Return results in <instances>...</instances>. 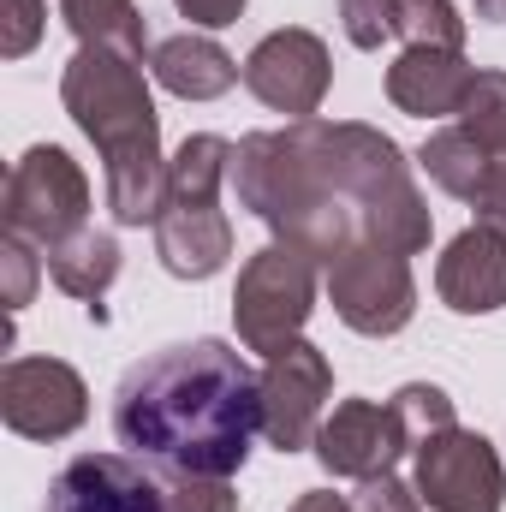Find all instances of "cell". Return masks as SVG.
Returning <instances> with one entry per match:
<instances>
[{"label": "cell", "instance_id": "19", "mask_svg": "<svg viewBox=\"0 0 506 512\" xmlns=\"http://www.w3.org/2000/svg\"><path fill=\"white\" fill-rule=\"evenodd\" d=\"M60 18L78 36V48H126L137 60L149 48V24L137 0H60Z\"/></svg>", "mask_w": 506, "mask_h": 512}, {"label": "cell", "instance_id": "5", "mask_svg": "<svg viewBox=\"0 0 506 512\" xmlns=\"http://www.w3.org/2000/svg\"><path fill=\"white\" fill-rule=\"evenodd\" d=\"M316 286H322V262L286 239L262 245V251L239 268V286H233V328H239V346L274 358L280 346L304 340V322L316 310Z\"/></svg>", "mask_w": 506, "mask_h": 512}, {"label": "cell", "instance_id": "18", "mask_svg": "<svg viewBox=\"0 0 506 512\" xmlns=\"http://www.w3.org/2000/svg\"><path fill=\"white\" fill-rule=\"evenodd\" d=\"M417 167L447 191V197H459V203H477V191L489 185V149L471 137L465 126H441L429 131V143L417 149Z\"/></svg>", "mask_w": 506, "mask_h": 512}, {"label": "cell", "instance_id": "10", "mask_svg": "<svg viewBox=\"0 0 506 512\" xmlns=\"http://www.w3.org/2000/svg\"><path fill=\"white\" fill-rule=\"evenodd\" d=\"M262 441L280 447V453H304L316 447V429H322V405L334 393V364L328 352H316L310 340H292L280 346L268 364H262Z\"/></svg>", "mask_w": 506, "mask_h": 512}, {"label": "cell", "instance_id": "3", "mask_svg": "<svg viewBox=\"0 0 506 512\" xmlns=\"http://www.w3.org/2000/svg\"><path fill=\"white\" fill-rule=\"evenodd\" d=\"M60 102L72 126L102 149L114 221L155 227L167 203V155H161V120L149 102L143 60L126 48H78L60 72Z\"/></svg>", "mask_w": 506, "mask_h": 512}, {"label": "cell", "instance_id": "12", "mask_svg": "<svg viewBox=\"0 0 506 512\" xmlns=\"http://www.w3.org/2000/svg\"><path fill=\"white\" fill-rule=\"evenodd\" d=\"M328 84H334L328 42L316 30H298V24L262 36L251 48V60H245V90H251L262 108L292 114V120H316Z\"/></svg>", "mask_w": 506, "mask_h": 512}, {"label": "cell", "instance_id": "20", "mask_svg": "<svg viewBox=\"0 0 506 512\" xmlns=\"http://www.w3.org/2000/svg\"><path fill=\"white\" fill-rule=\"evenodd\" d=\"M387 18H393V36L405 48H453V54H465V18H459L453 0H393Z\"/></svg>", "mask_w": 506, "mask_h": 512}, {"label": "cell", "instance_id": "7", "mask_svg": "<svg viewBox=\"0 0 506 512\" xmlns=\"http://www.w3.org/2000/svg\"><path fill=\"white\" fill-rule=\"evenodd\" d=\"M322 280H328L334 316H340L352 334H364V340H387V334H399V328L417 316L411 262L399 251H387V245H376V239L346 245V251L322 268Z\"/></svg>", "mask_w": 506, "mask_h": 512}, {"label": "cell", "instance_id": "28", "mask_svg": "<svg viewBox=\"0 0 506 512\" xmlns=\"http://www.w3.org/2000/svg\"><path fill=\"white\" fill-rule=\"evenodd\" d=\"M286 512H352V507H346L340 495H328V489H310V495H298Z\"/></svg>", "mask_w": 506, "mask_h": 512}, {"label": "cell", "instance_id": "15", "mask_svg": "<svg viewBox=\"0 0 506 512\" xmlns=\"http://www.w3.org/2000/svg\"><path fill=\"white\" fill-rule=\"evenodd\" d=\"M477 84V66L453 48H405L393 66H387V102L411 120H447L465 108Z\"/></svg>", "mask_w": 506, "mask_h": 512}, {"label": "cell", "instance_id": "27", "mask_svg": "<svg viewBox=\"0 0 506 512\" xmlns=\"http://www.w3.org/2000/svg\"><path fill=\"white\" fill-rule=\"evenodd\" d=\"M179 18H191V30H227L245 18V0H173Z\"/></svg>", "mask_w": 506, "mask_h": 512}, {"label": "cell", "instance_id": "6", "mask_svg": "<svg viewBox=\"0 0 506 512\" xmlns=\"http://www.w3.org/2000/svg\"><path fill=\"white\" fill-rule=\"evenodd\" d=\"M0 221H6L12 239H24V245H36V251L66 245L72 233L90 227V179H84V167H78L60 143L24 149L18 167H12V179H6Z\"/></svg>", "mask_w": 506, "mask_h": 512}, {"label": "cell", "instance_id": "14", "mask_svg": "<svg viewBox=\"0 0 506 512\" xmlns=\"http://www.w3.org/2000/svg\"><path fill=\"white\" fill-rule=\"evenodd\" d=\"M435 292L459 316H495L506 304V233L471 221L435 262Z\"/></svg>", "mask_w": 506, "mask_h": 512}, {"label": "cell", "instance_id": "21", "mask_svg": "<svg viewBox=\"0 0 506 512\" xmlns=\"http://www.w3.org/2000/svg\"><path fill=\"white\" fill-rule=\"evenodd\" d=\"M459 126L489 149V161H495L489 179L506 173V72H477V84H471V96L459 108Z\"/></svg>", "mask_w": 506, "mask_h": 512}, {"label": "cell", "instance_id": "16", "mask_svg": "<svg viewBox=\"0 0 506 512\" xmlns=\"http://www.w3.org/2000/svg\"><path fill=\"white\" fill-rule=\"evenodd\" d=\"M149 72H155V84H161L167 96H179V102H215V96H227V90L245 78V66H239L215 36H197V30L155 42V48H149Z\"/></svg>", "mask_w": 506, "mask_h": 512}, {"label": "cell", "instance_id": "24", "mask_svg": "<svg viewBox=\"0 0 506 512\" xmlns=\"http://www.w3.org/2000/svg\"><path fill=\"white\" fill-rule=\"evenodd\" d=\"M0 274H6V310L18 316L24 304H30V292H36V256H30V245L24 239H0Z\"/></svg>", "mask_w": 506, "mask_h": 512}, {"label": "cell", "instance_id": "1", "mask_svg": "<svg viewBox=\"0 0 506 512\" xmlns=\"http://www.w3.org/2000/svg\"><path fill=\"white\" fill-rule=\"evenodd\" d=\"M239 209L310 251L322 268L346 245L376 239L399 256L429 251L435 215L411 179L405 149L364 120H292L280 131H251L233 149Z\"/></svg>", "mask_w": 506, "mask_h": 512}, {"label": "cell", "instance_id": "13", "mask_svg": "<svg viewBox=\"0 0 506 512\" xmlns=\"http://www.w3.org/2000/svg\"><path fill=\"white\" fill-rule=\"evenodd\" d=\"M399 453H411L405 423L393 405H376V399H340L316 429V459L328 477L370 483V477H387L399 465Z\"/></svg>", "mask_w": 506, "mask_h": 512}, {"label": "cell", "instance_id": "11", "mask_svg": "<svg viewBox=\"0 0 506 512\" xmlns=\"http://www.w3.org/2000/svg\"><path fill=\"white\" fill-rule=\"evenodd\" d=\"M0 417L24 441H66L90 417V387L66 358H12L0 370Z\"/></svg>", "mask_w": 506, "mask_h": 512}, {"label": "cell", "instance_id": "8", "mask_svg": "<svg viewBox=\"0 0 506 512\" xmlns=\"http://www.w3.org/2000/svg\"><path fill=\"white\" fill-rule=\"evenodd\" d=\"M42 512H179V477L137 453H78Z\"/></svg>", "mask_w": 506, "mask_h": 512}, {"label": "cell", "instance_id": "4", "mask_svg": "<svg viewBox=\"0 0 506 512\" xmlns=\"http://www.w3.org/2000/svg\"><path fill=\"white\" fill-rule=\"evenodd\" d=\"M233 179V143L197 131L167 161V203L155 215V256L173 280H209L233 256V221L221 215V185Z\"/></svg>", "mask_w": 506, "mask_h": 512}, {"label": "cell", "instance_id": "9", "mask_svg": "<svg viewBox=\"0 0 506 512\" xmlns=\"http://www.w3.org/2000/svg\"><path fill=\"white\" fill-rule=\"evenodd\" d=\"M429 512H501L506 507V465L489 435L477 429H441L417 447V483Z\"/></svg>", "mask_w": 506, "mask_h": 512}, {"label": "cell", "instance_id": "29", "mask_svg": "<svg viewBox=\"0 0 506 512\" xmlns=\"http://www.w3.org/2000/svg\"><path fill=\"white\" fill-rule=\"evenodd\" d=\"M477 18L483 24H506V0H477Z\"/></svg>", "mask_w": 506, "mask_h": 512}, {"label": "cell", "instance_id": "25", "mask_svg": "<svg viewBox=\"0 0 506 512\" xmlns=\"http://www.w3.org/2000/svg\"><path fill=\"white\" fill-rule=\"evenodd\" d=\"M42 24H48V6H42V0H12V12H6V36H0V54H6V60H24V54L42 42Z\"/></svg>", "mask_w": 506, "mask_h": 512}, {"label": "cell", "instance_id": "23", "mask_svg": "<svg viewBox=\"0 0 506 512\" xmlns=\"http://www.w3.org/2000/svg\"><path fill=\"white\" fill-rule=\"evenodd\" d=\"M393 0H340V24H346V42L352 48H381L393 36V18H387Z\"/></svg>", "mask_w": 506, "mask_h": 512}, {"label": "cell", "instance_id": "26", "mask_svg": "<svg viewBox=\"0 0 506 512\" xmlns=\"http://www.w3.org/2000/svg\"><path fill=\"white\" fill-rule=\"evenodd\" d=\"M352 512H423V495H417V489H405V483L387 471V477H370V483L358 489Z\"/></svg>", "mask_w": 506, "mask_h": 512}, {"label": "cell", "instance_id": "2", "mask_svg": "<svg viewBox=\"0 0 506 512\" xmlns=\"http://www.w3.org/2000/svg\"><path fill=\"white\" fill-rule=\"evenodd\" d=\"M120 447L179 471V477H227L245 471L251 441L262 435V387L245 352L227 340H185L143 364H131L114 393Z\"/></svg>", "mask_w": 506, "mask_h": 512}, {"label": "cell", "instance_id": "22", "mask_svg": "<svg viewBox=\"0 0 506 512\" xmlns=\"http://www.w3.org/2000/svg\"><path fill=\"white\" fill-rule=\"evenodd\" d=\"M387 405L399 411V423H405V441H411V447H423L429 435H441V429H453V423H459V417H453V399H447L435 382H405Z\"/></svg>", "mask_w": 506, "mask_h": 512}, {"label": "cell", "instance_id": "17", "mask_svg": "<svg viewBox=\"0 0 506 512\" xmlns=\"http://www.w3.org/2000/svg\"><path fill=\"white\" fill-rule=\"evenodd\" d=\"M48 274H54V286L66 298H84L90 316L102 322V298L120 280V239L102 233V227H84V233H72L66 245L48 251Z\"/></svg>", "mask_w": 506, "mask_h": 512}]
</instances>
